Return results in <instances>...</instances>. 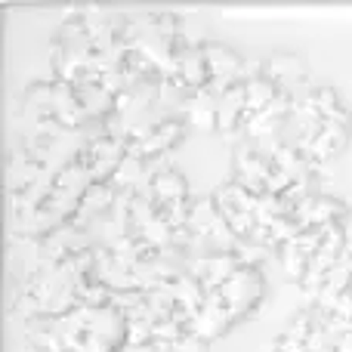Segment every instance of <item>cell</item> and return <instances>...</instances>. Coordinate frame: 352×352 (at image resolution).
Listing matches in <instances>:
<instances>
[{
    "label": "cell",
    "instance_id": "9c48e42d",
    "mask_svg": "<svg viewBox=\"0 0 352 352\" xmlns=\"http://www.w3.org/2000/svg\"><path fill=\"white\" fill-rule=\"evenodd\" d=\"M176 352H207V343H201L198 337L186 334L179 343H176Z\"/></svg>",
    "mask_w": 352,
    "mask_h": 352
},
{
    "label": "cell",
    "instance_id": "6da1fadb",
    "mask_svg": "<svg viewBox=\"0 0 352 352\" xmlns=\"http://www.w3.org/2000/svg\"><path fill=\"white\" fill-rule=\"evenodd\" d=\"M204 59H207V68H210V84L207 90L213 96H223L226 90H232L235 84H241V68H244V59L223 41H207L204 43Z\"/></svg>",
    "mask_w": 352,
    "mask_h": 352
},
{
    "label": "cell",
    "instance_id": "5b68a950",
    "mask_svg": "<svg viewBox=\"0 0 352 352\" xmlns=\"http://www.w3.org/2000/svg\"><path fill=\"white\" fill-rule=\"evenodd\" d=\"M248 111V99H244V84H235L232 90H226L217 102V130L226 136L238 133Z\"/></svg>",
    "mask_w": 352,
    "mask_h": 352
},
{
    "label": "cell",
    "instance_id": "8992f818",
    "mask_svg": "<svg viewBox=\"0 0 352 352\" xmlns=\"http://www.w3.org/2000/svg\"><path fill=\"white\" fill-rule=\"evenodd\" d=\"M152 188H155V201H158V207L173 204V201H188V182L179 170H167V173L155 176Z\"/></svg>",
    "mask_w": 352,
    "mask_h": 352
},
{
    "label": "cell",
    "instance_id": "7a4b0ae2",
    "mask_svg": "<svg viewBox=\"0 0 352 352\" xmlns=\"http://www.w3.org/2000/svg\"><path fill=\"white\" fill-rule=\"evenodd\" d=\"M232 167H235V176H232V179L241 182L248 192H254V195L269 192L266 182H269V173H272V161H269L266 155L256 152V146L250 140L235 148V164Z\"/></svg>",
    "mask_w": 352,
    "mask_h": 352
},
{
    "label": "cell",
    "instance_id": "52a82bcc",
    "mask_svg": "<svg viewBox=\"0 0 352 352\" xmlns=\"http://www.w3.org/2000/svg\"><path fill=\"white\" fill-rule=\"evenodd\" d=\"M146 179V158H140V155H124V161L118 164L115 176H111V186L118 188V192H136V186Z\"/></svg>",
    "mask_w": 352,
    "mask_h": 352
},
{
    "label": "cell",
    "instance_id": "ba28073f",
    "mask_svg": "<svg viewBox=\"0 0 352 352\" xmlns=\"http://www.w3.org/2000/svg\"><path fill=\"white\" fill-rule=\"evenodd\" d=\"M278 87L272 84V80L266 78H256L250 80V84H244V99H248V111L250 115H256V111H263L266 105H272L275 99H278Z\"/></svg>",
    "mask_w": 352,
    "mask_h": 352
},
{
    "label": "cell",
    "instance_id": "3957f363",
    "mask_svg": "<svg viewBox=\"0 0 352 352\" xmlns=\"http://www.w3.org/2000/svg\"><path fill=\"white\" fill-rule=\"evenodd\" d=\"M263 78L272 80L281 93L294 96L300 87H306V65L297 53H275L266 59V72Z\"/></svg>",
    "mask_w": 352,
    "mask_h": 352
},
{
    "label": "cell",
    "instance_id": "277c9868",
    "mask_svg": "<svg viewBox=\"0 0 352 352\" xmlns=\"http://www.w3.org/2000/svg\"><path fill=\"white\" fill-rule=\"evenodd\" d=\"M217 102L219 99L213 96L207 87L188 93L186 105H182V121H186V127L198 130V133H213V130H217Z\"/></svg>",
    "mask_w": 352,
    "mask_h": 352
}]
</instances>
